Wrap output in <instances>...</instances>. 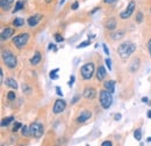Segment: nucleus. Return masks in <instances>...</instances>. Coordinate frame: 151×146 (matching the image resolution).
<instances>
[{"mask_svg": "<svg viewBox=\"0 0 151 146\" xmlns=\"http://www.w3.org/2000/svg\"><path fill=\"white\" fill-rule=\"evenodd\" d=\"M136 50V44L132 42H123L119 48H117V55L120 56V58L122 59H127L135 52Z\"/></svg>", "mask_w": 151, "mask_h": 146, "instance_id": "f257e3e1", "label": "nucleus"}, {"mask_svg": "<svg viewBox=\"0 0 151 146\" xmlns=\"http://www.w3.org/2000/svg\"><path fill=\"white\" fill-rule=\"evenodd\" d=\"M1 57H2V62L5 63V65L8 69H15L17 67L18 58H17L15 55H13L9 50H4L2 54H1Z\"/></svg>", "mask_w": 151, "mask_h": 146, "instance_id": "f03ea898", "label": "nucleus"}, {"mask_svg": "<svg viewBox=\"0 0 151 146\" xmlns=\"http://www.w3.org/2000/svg\"><path fill=\"white\" fill-rule=\"evenodd\" d=\"M113 103V96H112V93L109 91H107L106 88L102 89L100 92V104L104 109H108L111 108Z\"/></svg>", "mask_w": 151, "mask_h": 146, "instance_id": "7ed1b4c3", "label": "nucleus"}, {"mask_svg": "<svg viewBox=\"0 0 151 146\" xmlns=\"http://www.w3.org/2000/svg\"><path fill=\"white\" fill-rule=\"evenodd\" d=\"M94 64L93 63H86L85 65L81 66L80 69V73H81V77L84 80H90L92 77H93V73H94Z\"/></svg>", "mask_w": 151, "mask_h": 146, "instance_id": "20e7f679", "label": "nucleus"}, {"mask_svg": "<svg viewBox=\"0 0 151 146\" xmlns=\"http://www.w3.org/2000/svg\"><path fill=\"white\" fill-rule=\"evenodd\" d=\"M28 41H29V34L28 33H22V34H19V35L13 37V43L18 49L24 48L27 45Z\"/></svg>", "mask_w": 151, "mask_h": 146, "instance_id": "39448f33", "label": "nucleus"}, {"mask_svg": "<svg viewBox=\"0 0 151 146\" xmlns=\"http://www.w3.org/2000/svg\"><path fill=\"white\" fill-rule=\"evenodd\" d=\"M43 131H44V129H43L42 123H38V122L32 123L29 127V135L34 138H40L43 135Z\"/></svg>", "mask_w": 151, "mask_h": 146, "instance_id": "423d86ee", "label": "nucleus"}, {"mask_svg": "<svg viewBox=\"0 0 151 146\" xmlns=\"http://www.w3.org/2000/svg\"><path fill=\"white\" fill-rule=\"evenodd\" d=\"M135 9H136V2L132 0L129 4H128V6H127V8L123 11V12H121L120 13V18L123 19V20H126V19H129L132 16V14L135 12Z\"/></svg>", "mask_w": 151, "mask_h": 146, "instance_id": "0eeeda50", "label": "nucleus"}, {"mask_svg": "<svg viewBox=\"0 0 151 146\" xmlns=\"http://www.w3.org/2000/svg\"><path fill=\"white\" fill-rule=\"evenodd\" d=\"M66 108V102L62 99H58L55 101V104H54V114H60L63 112Z\"/></svg>", "mask_w": 151, "mask_h": 146, "instance_id": "6e6552de", "label": "nucleus"}, {"mask_svg": "<svg viewBox=\"0 0 151 146\" xmlns=\"http://www.w3.org/2000/svg\"><path fill=\"white\" fill-rule=\"evenodd\" d=\"M13 34H14V29H13V28H9V27L4 28V29L1 30V34H0L1 41L4 42V41H6V39H8L9 37L13 36Z\"/></svg>", "mask_w": 151, "mask_h": 146, "instance_id": "1a4fd4ad", "label": "nucleus"}, {"mask_svg": "<svg viewBox=\"0 0 151 146\" xmlns=\"http://www.w3.org/2000/svg\"><path fill=\"white\" fill-rule=\"evenodd\" d=\"M42 18H43V15H41V14H35V15L30 16V18L27 20V23H28L30 27H35V26H37L38 23H40V21L42 20Z\"/></svg>", "mask_w": 151, "mask_h": 146, "instance_id": "9d476101", "label": "nucleus"}, {"mask_svg": "<svg viewBox=\"0 0 151 146\" xmlns=\"http://www.w3.org/2000/svg\"><path fill=\"white\" fill-rule=\"evenodd\" d=\"M91 116H92L91 111L85 110V111L80 112V115L77 117V122H78V123H84V122H86L87 120H90V118H91Z\"/></svg>", "mask_w": 151, "mask_h": 146, "instance_id": "9b49d317", "label": "nucleus"}, {"mask_svg": "<svg viewBox=\"0 0 151 146\" xmlns=\"http://www.w3.org/2000/svg\"><path fill=\"white\" fill-rule=\"evenodd\" d=\"M106 77H107V72H106L105 66H99L98 71H96V79L99 81H102V80L106 79Z\"/></svg>", "mask_w": 151, "mask_h": 146, "instance_id": "f8f14e48", "label": "nucleus"}, {"mask_svg": "<svg viewBox=\"0 0 151 146\" xmlns=\"http://www.w3.org/2000/svg\"><path fill=\"white\" fill-rule=\"evenodd\" d=\"M84 97L87 99V100H93L95 96H96V91L94 88H86L84 93H83Z\"/></svg>", "mask_w": 151, "mask_h": 146, "instance_id": "ddd939ff", "label": "nucleus"}, {"mask_svg": "<svg viewBox=\"0 0 151 146\" xmlns=\"http://www.w3.org/2000/svg\"><path fill=\"white\" fill-rule=\"evenodd\" d=\"M126 35V31L123 29H120V30H113V33L111 34V38L116 41V39H121L122 37Z\"/></svg>", "mask_w": 151, "mask_h": 146, "instance_id": "4468645a", "label": "nucleus"}, {"mask_svg": "<svg viewBox=\"0 0 151 146\" xmlns=\"http://www.w3.org/2000/svg\"><path fill=\"white\" fill-rule=\"evenodd\" d=\"M138 67H139V59L138 58L132 59V62L130 63V65H129V71L130 72H136L138 70Z\"/></svg>", "mask_w": 151, "mask_h": 146, "instance_id": "2eb2a0df", "label": "nucleus"}, {"mask_svg": "<svg viewBox=\"0 0 151 146\" xmlns=\"http://www.w3.org/2000/svg\"><path fill=\"white\" fill-rule=\"evenodd\" d=\"M104 87L113 94L114 92H115V81H114V80H108V81H106V82L104 84Z\"/></svg>", "mask_w": 151, "mask_h": 146, "instance_id": "dca6fc26", "label": "nucleus"}, {"mask_svg": "<svg viewBox=\"0 0 151 146\" xmlns=\"http://www.w3.org/2000/svg\"><path fill=\"white\" fill-rule=\"evenodd\" d=\"M13 2H14V0H1L0 5H1V8H2L4 11H8V9L12 7Z\"/></svg>", "mask_w": 151, "mask_h": 146, "instance_id": "f3484780", "label": "nucleus"}, {"mask_svg": "<svg viewBox=\"0 0 151 146\" xmlns=\"http://www.w3.org/2000/svg\"><path fill=\"white\" fill-rule=\"evenodd\" d=\"M41 60H42V56H41V54H40L38 51H36V52L34 54V56L30 58V64H32V65H37Z\"/></svg>", "mask_w": 151, "mask_h": 146, "instance_id": "a211bd4d", "label": "nucleus"}, {"mask_svg": "<svg viewBox=\"0 0 151 146\" xmlns=\"http://www.w3.org/2000/svg\"><path fill=\"white\" fill-rule=\"evenodd\" d=\"M106 28L108 29V30H115V28H116V21H115V19L111 18L107 20V22H106Z\"/></svg>", "mask_w": 151, "mask_h": 146, "instance_id": "6ab92c4d", "label": "nucleus"}, {"mask_svg": "<svg viewBox=\"0 0 151 146\" xmlns=\"http://www.w3.org/2000/svg\"><path fill=\"white\" fill-rule=\"evenodd\" d=\"M6 86H8V87H11V88H13V89H17V88H18V82L15 81V79L8 78V79L6 80Z\"/></svg>", "mask_w": 151, "mask_h": 146, "instance_id": "aec40b11", "label": "nucleus"}, {"mask_svg": "<svg viewBox=\"0 0 151 146\" xmlns=\"http://www.w3.org/2000/svg\"><path fill=\"white\" fill-rule=\"evenodd\" d=\"M13 121H14V117H12V116L6 117V118H4V120L1 121V127H7V125H9V123H12Z\"/></svg>", "mask_w": 151, "mask_h": 146, "instance_id": "412c9836", "label": "nucleus"}, {"mask_svg": "<svg viewBox=\"0 0 151 146\" xmlns=\"http://www.w3.org/2000/svg\"><path fill=\"white\" fill-rule=\"evenodd\" d=\"M23 24H24V21L20 18L15 19V20L13 21V26H14V27H21V26H23Z\"/></svg>", "mask_w": 151, "mask_h": 146, "instance_id": "4be33fe9", "label": "nucleus"}, {"mask_svg": "<svg viewBox=\"0 0 151 146\" xmlns=\"http://www.w3.org/2000/svg\"><path fill=\"white\" fill-rule=\"evenodd\" d=\"M21 135H22L23 137H28V136H30V135H29V128L26 127V125H23V127L21 128Z\"/></svg>", "mask_w": 151, "mask_h": 146, "instance_id": "5701e85b", "label": "nucleus"}, {"mask_svg": "<svg viewBox=\"0 0 151 146\" xmlns=\"http://www.w3.org/2000/svg\"><path fill=\"white\" fill-rule=\"evenodd\" d=\"M134 137L136 138V140H141V139H142V131H141V129L135 130V132H134Z\"/></svg>", "mask_w": 151, "mask_h": 146, "instance_id": "b1692460", "label": "nucleus"}, {"mask_svg": "<svg viewBox=\"0 0 151 146\" xmlns=\"http://www.w3.org/2000/svg\"><path fill=\"white\" fill-rule=\"evenodd\" d=\"M58 71H59L58 69L52 70V71L50 72V74H49V75H50V79H52V80H56V79H58V74H57V73H58Z\"/></svg>", "mask_w": 151, "mask_h": 146, "instance_id": "393cba45", "label": "nucleus"}, {"mask_svg": "<svg viewBox=\"0 0 151 146\" xmlns=\"http://www.w3.org/2000/svg\"><path fill=\"white\" fill-rule=\"evenodd\" d=\"M91 44V39H87V41H85V42H81L78 47H77V49H81V48H85V47H88Z\"/></svg>", "mask_w": 151, "mask_h": 146, "instance_id": "a878e982", "label": "nucleus"}, {"mask_svg": "<svg viewBox=\"0 0 151 146\" xmlns=\"http://www.w3.org/2000/svg\"><path fill=\"white\" fill-rule=\"evenodd\" d=\"M142 21H143V13L142 12H137V14H136V22L137 23H142Z\"/></svg>", "mask_w": 151, "mask_h": 146, "instance_id": "bb28decb", "label": "nucleus"}, {"mask_svg": "<svg viewBox=\"0 0 151 146\" xmlns=\"http://www.w3.org/2000/svg\"><path fill=\"white\" fill-rule=\"evenodd\" d=\"M23 8V2L22 1H18L17 2V6H15V8H14V12H18L20 9H22Z\"/></svg>", "mask_w": 151, "mask_h": 146, "instance_id": "cd10ccee", "label": "nucleus"}, {"mask_svg": "<svg viewBox=\"0 0 151 146\" xmlns=\"http://www.w3.org/2000/svg\"><path fill=\"white\" fill-rule=\"evenodd\" d=\"M7 99H8L9 101L15 100V93H14V92H9V93L7 94Z\"/></svg>", "mask_w": 151, "mask_h": 146, "instance_id": "c85d7f7f", "label": "nucleus"}, {"mask_svg": "<svg viewBox=\"0 0 151 146\" xmlns=\"http://www.w3.org/2000/svg\"><path fill=\"white\" fill-rule=\"evenodd\" d=\"M55 39H56V42H58V43L64 41V38H63V36L60 34H55Z\"/></svg>", "mask_w": 151, "mask_h": 146, "instance_id": "c756f323", "label": "nucleus"}, {"mask_svg": "<svg viewBox=\"0 0 151 146\" xmlns=\"http://www.w3.org/2000/svg\"><path fill=\"white\" fill-rule=\"evenodd\" d=\"M22 86H23V87H22L23 93H26V94H29V93H30V88H29L28 85H22Z\"/></svg>", "mask_w": 151, "mask_h": 146, "instance_id": "7c9ffc66", "label": "nucleus"}, {"mask_svg": "<svg viewBox=\"0 0 151 146\" xmlns=\"http://www.w3.org/2000/svg\"><path fill=\"white\" fill-rule=\"evenodd\" d=\"M20 128H22L21 123H19V122H17V123L14 124V127H13V132H17V131H18V130H19Z\"/></svg>", "mask_w": 151, "mask_h": 146, "instance_id": "2f4dec72", "label": "nucleus"}, {"mask_svg": "<svg viewBox=\"0 0 151 146\" xmlns=\"http://www.w3.org/2000/svg\"><path fill=\"white\" fill-rule=\"evenodd\" d=\"M105 63H106L108 70H112V62H111V59H109V58H106V59H105Z\"/></svg>", "mask_w": 151, "mask_h": 146, "instance_id": "473e14b6", "label": "nucleus"}, {"mask_svg": "<svg viewBox=\"0 0 151 146\" xmlns=\"http://www.w3.org/2000/svg\"><path fill=\"white\" fill-rule=\"evenodd\" d=\"M102 47H104V51H105V54L106 55H109V49H108V47H107V44H102Z\"/></svg>", "mask_w": 151, "mask_h": 146, "instance_id": "72a5a7b5", "label": "nucleus"}, {"mask_svg": "<svg viewBox=\"0 0 151 146\" xmlns=\"http://www.w3.org/2000/svg\"><path fill=\"white\" fill-rule=\"evenodd\" d=\"M78 7H79V2H78V1H75V2L72 4V6H71V8H72L73 11H76Z\"/></svg>", "mask_w": 151, "mask_h": 146, "instance_id": "f704fd0d", "label": "nucleus"}, {"mask_svg": "<svg viewBox=\"0 0 151 146\" xmlns=\"http://www.w3.org/2000/svg\"><path fill=\"white\" fill-rule=\"evenodd\" d=\"M112 142H109V140H106V142H104L102 143V146H112Z\"/></svg>", "mask_w": 151, "mask_h": 146, "instance_id": "c9c22d12", "label": "nucleus"}, {"mask_svg": "<svg viewBox=\"0 0 151 146\" xmlns=\"http://www.w3.org/2000/svg\"><path fill=\"white\" fill-rule=\"evenodd\" d=\"M56 93H57V95H58V96H62V95H63V93H62V91H60V88H59L58 86L56 87Z\"/></svg>", "mask_w": 151, "mask_h": 146, "instance_id": "e433bc0d", "label": "nucleus"}, {"mask_svg": "<svg viewBox=\"0 0 151 146\" xmlns=\"http://www.w3.org/2000/svg\"><path fill=\"white\" fill-rule=\"evenodd\" d=\"M73 81H75V77H73V75H71V78H70V81H69V86H70V87L72 86Z\"/></svg>", "mask_w": 151, "mask_h": 146, "instance_id": "4c0bfd02", "label": "nucleus"}, {"mask_svg": "<svg viewBox=\"0 0 151 146\" xmlns=\"http://www.w3.org/2000/svg\"><path fill=\"white\" fill-rule=\"evenodd\" d=\"M52 49H54L55 51H56V50H57V49H56V47H55V44H52V43H50V44H49V50H52Z\"/></svg>", "mask_w": 151, "mask_h": 146, "instance_id": "58836bf2", "label": "nucleus"}, {"mask_svg": "<svg viewBox=\"0 0 151 146\" xmlns=\"http://www.w3.org/2000/svg\"><path fill=\"white\" fill-rule=\"evenodd\" d=\"M114 118H115V121H119V120H121V114H116V115L114 116Z\"/></svg>", "mask_w": 151, "mask_h": 146, "instance_id": "ea45409f", "label": "nucleus"}, {"mask_svg": "<svg viewBox=\"0 0 151 146\" xmlns=\"http://www.w3.org/2000/svg\"><path fill=\"white\" fill-rule=\"evenodd\" d=\"M115 1H117V0H104V2L105 4H113Z\"/></svg>", "mask_w": 151, "mask_h": 146, "instance_id": "a19ab883", "label": "nucleus"}, {"mask_svg": "<svg viewBox=\"0 0 151 146\" xmlns=\"http://www.w3.org/2000/svg\"><path fill=\"white\" fill-rule=\"evenodd\" d=\"M78 100H79V96H78V95H77V96H75V97H73V100H72V102H71V103H72V104H73V103H76V102H77V101H78Z\"/></svg>", "mask_w": 151, "mask_h": 146, "instance_id": "79ce46f5", "label": "nucleus"}, {"mask_svg": "<svg viewBox=\"0 0 151 146\" xmlns=\"http://www.w3.org/2000/svg\"><path fill=\"white\" fill-rule=\"evenodd\" d=\"M148 49H149V52H150V56H151V38L149 39V43H148Z\"/></svg>", "mask_w": 151, "mask_h": 146, "instance_id": "37998d69", "label": "nucleus"}, {"mask_svg": "<svg viewBox=\"0 0 151 146\" xmlns=\"http://www.w3.org/2000/svg\"><path fill=\"white\" fill-rule=\"evenodd\" d=\"M0 79H1V82H2V80H4V72H2V70H0Z\"/></svg>", "mask_w": 151, "mask_h": 146, "instance_id": "c03bdc74", "label": "nucleus"}, {"mask_svg": "<svg viewBox=\"0 0 151 146\" xmlns=\"http://www.w3.org/2000/svg\"><path fill=\"white\" fill-rule=\"evenodd\" d=\"M148 101H149V99H148V97H142V102H145V103H147Z\"/></svg>", "mask_w": 151, "mask_h": 146, "instance_id": "a18cd8bd", "label": "nucleus"}, {"mask_svg": "<svg viewBox=\"0 0 151 146\" xmlns=\"http://www.w3.org/2000/svg\"><path fill=\"white\" fill-rule=\"evenodd\" d=\"M148 118H151V110L148 111Z\"/></svg>", "mask_w": 151, "mask_h": 146, "instance_id": "49530a36", "label": "nucleus"}, {"mask_svg": "<svg viewBox=\"0 0 151 146\" xmlns=\"http://www.w3.org/2000/svg\"><path fill=\"white\" fill-rule=\"evenodd\" d=\"M98 9H99V8H95V9H93V11L91 12V14H94V13L96 12V11H98Z\"/></svg>", "mask_w": 151, "mask_h": 146, "instance_id": "de8ad7c7", "label": "nucleus"}, {"mask_svg": "<svg viewBox=\"0 0 151 146\" xmlns=\"http://www.w3.org/2000/svg\"><path fill=\"white\" fill-rule=\"evenodd\" d=\"M64 1H65V0H60V2H59V5H60V6H62V5H63V4H64Z\"/></svg>", "mask_w": 151, "mask_h": 146, "instance_id": "09e8293b", "label": "nucleus"}, {"mask_svg": "<svg viewBox=\"0 0 151 146\" xmlns=\"http://www.w3.org/2000/svg\"><path fill=\"white\" fill-rule=\"evenodd\" d=\"M147 142H149V143H150V142H151V137H150V138H148V139H147Z\"/></svg>", "mask_w": 151, "mask_h": 146, "instance_id": "8fccbe9b", "label": "nucleus"}, {"mask_svg": "<svg viewBox=\"0 0 151 146\" xmlns=\"http://www.w3.org/2000/svg\"><path fill=\"white\" fill-rule=\"evenodd\" d=\"M50 1H51V0H45V2H48V4H49Z\"/></svg>", "mask_w": 151, "mask_h": 146, "instance_id": "3c124183", "label": "nucleus"}, {"mask_svg": "<svg viewBox=\"0 0 151 146\" xmlns=\"http://www.w3.org/2000/svg\"><path fill=\"white\" fill-rule=\"evenodd\" d=\"M150 11H151V8H150Z\"/></svg>", "mask_w": 151, "mask_h": 146, "instance_id": "603ef678", "label": "nucleus"}]
</instances>
